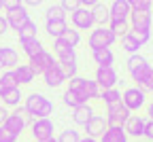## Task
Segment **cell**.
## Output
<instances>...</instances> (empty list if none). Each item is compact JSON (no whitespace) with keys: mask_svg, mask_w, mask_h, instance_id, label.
Segmentation results:
<instances>
[{"mask_svg":"<svg viewBox=\"0 0 153 142\" xmlns=\"http://www.w3.org/2000/svg\"><path fill=\"white\" fill-rule=\"evenodd\" d=\"M24 108L32 119H45L53 115V102L43 93H30L24 98Z\"/></svg>","mask_w":153,"mask_h":142,"instance_id":"obj_1","label":"cell"},{"mask_svg":"<svg viewBox=\"0 0 153 142\" xmlns=\"http://www.w3.org/2000/svg\"><path fill=\"white\" fill-rule=\"evenodd\" d=\"M32 121H34V119L26 112L24 106H17V108H13V110L9 112V117H7V121H4L2 127H7L9 132H13V134L19 138L28 125H32Z\"/></svg>","mask_w":153,"mask_h":142,"instance_id":"obj_2","label":"cell"},{"mask_svg":"<svg viewBox=\"0 0 153 142\" xmlns=\"http://www.w3.org/2000/svg\"><path fill=\"white\" fill-rule=\"evenodd\" d=\"M117 43V34H115L108 26H96L91 32H89V38H87V45L89 49H104V47H113Z\"/></svg>","mask_w":153,"mask_h":142,"instance_id":"obj_3","label":"cell"},{"mask_svg":"<svg viewBox=\"0 0 153 142\" xmlns=\"http://www.w3.org/2000/svg\"><path fill=\"white\" fill-rule=\"evenodd\" d=\"M130 78L136 83V87H140L145 93H151L153 91V66L149 62L140 64L138 68H134L132 72H128Z\"/></svg>","mask_w":153,"mask_h":142,"instance_id":"obj_4","label":"cell"},{"mask_svg":"<svg viewBox=\"0 0 153 142\" xmlns=\"http://www.w3.org/2000/svg\"><path fill=\"white\" fill-rule=\"evenodd\" d=\"M121 104L134 115V112H138L145 104H147V93L140 89V87H128L123 93H121Z\"/></svg>","mask_w":153,"mask_h":142,"instance_id":"obj_5","label":"cell"},{"mask_svg":"<svg viewBox=\"0 0 153 142\" xmlns=\"http://www.w3.org/2000/svg\"><path fill=\"white\" fill-rule=\"evenodd\" d=\"M94 81L100 85V89H113L119 83V74L115 70V66H98L94 74Z\"/></svg>","mask_w":153,"mask_h":142,"instance_id":"obj_6","label":"cell"},{"mask_svg":"<svg viewBox=\"0 0 153 142\" xmlns=\"http://www.w3.org/2000/svg\"><path fill=\"white\" fill-rule=\"evenodd\" d=\"M43 81H45V85L47 87H51V89H57V87H62L64 83H66V74H64V68H62V64L60 62H55V64H51L43 74Z\"/></svg>","mask_w":153,"mask_h":142,"instance_id":"obj_7","label":"cell"},{"mask_svg":"<svg viewBox=\"0 0 153 142\" xmlns=\"http://www.w3.org/2000/svg\"><path fill=\"white\" fill-rule=\"evenodd\" d=\"M132 112L119 102V104H113V106H106V123H108V127H123L126 125V121H128V117H130Z\"/></svg>","mask_w":153,"mask_h":142,"instance_id":"obj_8","label":"cell"},{"mask_svg":"<svg viewBox=\"0 0 153 142\" xmlns=\"http://www.w3.org/2000/svg\"><path fill=\"white\" fill-rule=\"evenodd\" d=\"M30 129H32V138H34L36 142H45V140L53 138V121H51L49 117H45V119H34L32 125H30Z\"/></svg>","mask_w":153,"mask_h":142,"instance_id":"obj_9","label":"cell"},{"mask_svg":"<svg viewBox=\"0 0 153 142\" xmlns=\"http://www.w3.org/2000/svg\"><path fill=\"white\" fill-rule=\"evenodd\" d=\"M70 24L74 30H91L96 24H94V15H91V9H76L74 13H70Z\"/></svg>","mask_w":153,"mask_h":142,"instance_id":"obj_10","label":"cell"},{"mask_svg":"<svg viewBox=\"0 0 153 142\" xmlns=\"http://www.w3.org/2000/svg\"><path fill=\"white\" fill-rule=\"evenodd\" d=\"M128 24H130L132 30H149L151 32V28H153V15H151V11H132Z\"/></svg>","mask_w":153,"mask_h":142,"instance_id":"obj_11","label":"cell"},{"mask_svg":"<svg viewBox=\"0 0 153 142\" xmlns=\"http://www.w3.org/2000/svg\"><path fill=\"white\" fill-rule=\"evenodd\" d=\"M55 62H57V59H55V57H53V53H49L47 49H45V51H41V53H36L34 57H30V59H28V64H30V68L36 72V76H38V74H43V72H45L51 64H55Z\"/></svg>","mask_w":153,"mask_h":142,"instance_id":"obj_12","label":"cell"},{"mask_svg":"<svg viewBox=\"0 0 153 142\" xmlns=\"http://www.w3.org/2000/svg\"><path fill=\"white\" fill-rule=\"evenodd\" d=\"M145 123H147V119L143 115H130L126 125H123V132L128 134V138H143L145 136Z\"/></svg>","mask_w":153,"mask_h":142,"instance_id":"obj_13","label":"cell"},{"mask_svg":"<svg viewBox=\"0 0 153 142\" xmlns=\"http://www.w3.org/2000/svg\"><path fill=\"white\" fill-rule=\"evenodd\" d=\"M106 129H108V123H106V117H104V115H96V112H94V117L85 123V132H87V136L98 138V140H100V136H102Z\"/></svg>","mask_w":153,"mask_h":142,"instance_id":"obj_14","label":"cell"},{"mask_svg":"<svg viewBox=\"0 0 153 142\" xmlns=\"http://www.w3.org/2000/svg\"><path fill=\"white\" fill-rule=\"evenodd\" d=\"M53 55L57 62H70V59H76L74 47H70L68 43H64L62 38H55L53 40Z\"/></svg>","mask_w":153,"mask_h":142,"instance_id":"obj_15","label":"cell"},{"mask_svg":"<svg viewBox=\"0 0 153 142\" xmlns=\"http://www.w3.org/2000/svg\"><path fill=\"white\" fill-rule=\"evenodd\" d=\"M28 19H30V13H28L26 7H19V9H15V11H7V24H9V28L15 30V32H19V28H22Z\"/></svg>","mask_w":153,"mask_h":142,"instance_id":"obj_16","label":"cell"},{"mask_svg":"<svg viewBox=\"0 0 153 142\" xmlns=\"http://www.w3.org/2000/svg\"><path fill=\"white\" fill-rule=\"evenodd\" d=\"M19 66V53L13 47H0V70H15Z\"/></svg>","mask_w":153,"mask_h":142,"instance_id":"obj_17","label":"cell"},{"mask_svg":"<svg viewBox=\"0 0 153 142\" xmlns=\"http://www.w3.org/2000/svg\"><path fill=\"white\" fill-rule=\"evenodd\" d=\"M0 102H2V106H7V108H17L24 102V93H22L19 87L4 89V91H0Z\"/></svg>","mask_w":153,"mask_h":142,"instance_id":"obj_18","label":"cell"},{"mask_svg":"<svg viewBox=\"0 0 153 142\" xmlns=\"http://www.w3.org/2000/svg\"><path fill=\"white\" fill-rule=\"evenodd\" d=\"M108 13H111V19H119V21H128L130 19V2L128 0H113L111 7H108Z\"/></svg>","mask_w":153,"mask_h":142,"instance_id":"obj_19","label":"cell"},{"mask_svg":"<svg viewBox=\"0 0 153 142\" xmlns=\"http://www.w3.org/2000/svg\"><path fill=\"white\" fill-rule=\"evenodd\" d=\"M94 117V108L89 106V102L87 104H81V106H76V108H72V121H74V125H81V127H85V123Z\"/></svg>","mask_w":153,"mask_h":142,"instance_id":"obj_20","label":"cell"},{"mask_svg":"<svg viewBox=\"0 0 153 142\" xmlns=\"http://www.w3.org/2000/svg\"><path fill=\"white\" fill-rule=\"evenodd\" d=\"M91 59L98 66H113L115 64V53L111 47H104V49H94L91 51Z\"/></svg>","mask_w":153,"mask_h":142,"instance_id":"obj_21","label":"cell"},{"mask_svg":"<svg viewBox=\"0 0 153 142\" xmlns=\"http://www.w3.org/2000/svg\"><path fill=\"white\" fill-rule=\"evenodd\" d=\"M13 72H15V78H17L19 85H30L32 81L36 78V72L30 68V64H19Z\"/></svg>","mask_w":153,"mask_h":142,"instance_id":"obj_22","label":"cell"},{"mask_svg":"<svg viewBox=\"0 0 153 142\" xmlns=\"http://www.w3.org/2000/svg\"><path fill=\"white\" fill-rule=\"evenodd\" d=\"M19 45H22V51H24V55H28V59H30V57H34L36 53L45 51L43 43H41L38 38H26V40H19Z\"/></svg>","mask_w":153,"mask_h":142,"instance_id":"obj_23","label":"cell"},{"mask_svg":"<svg viewBox=\"0 0 153 142\" xmlns=\"http://www.w3.org/2000/svg\"><path fill=\"white\" fill-rule=\"evenodd\" d=\"M100 142H130V138L123 132V127H108L100 136Z\"/></svg>","mask_w":153,"mask_h":142,"instance_id":"obj_24","label":"cell"},{"mask_svg":"<svg viewBox=\"0 0 153 142\" xmlns=\"http://www.w3.org/2000/svg\"><path fill=\"white\" fill-rule=\"evenodd\" d=\"M68 30V24H66V19H60V21H47L45 24V32L49 38H62V34Z\"/></svg>","mask_w":153,"mask_h":142,"instance_id":"obj_25","label":"cell"},{"mask_svg":"<svg viewBox=\"0 0 153 142\" xmlns=\"http://www.w3.org/2000/svg\"><path fill=\"white\" fill-rule=\"evenodd\" d=\"M100 95H102L100 85L96 83L94 78H85V85H83V100L85 102H89V100H100Z\"/></svg>","mask_w":153,"mask_h":142,"instance_id":"obj_26","label":"cell"},{"mask_svg":"<svg viewBox=\"0 0 153 142\" xmlns=\"http://www.w3.org/2000/svg\"><path fill=\"white\" fill-rule=\"evenodd\" d=\"M91 15H94V24L96 26H108V21H111L108 7H104V4H96L91 9Z\"/></svg>","mask_w":153,"mask_h":142,"instance_id":"obj_27","label":"cell"},{"mask_svg":"<svg viewBox=\"0 0 153 142\" xmlns=\"http://www.w3.org/2000/svg\"><path fill=\"white\" fill-rule=\"evenodd\" d=\"M140 47H143V45H140L138 40L132 36V32H130V30H128V34H123V36H121V49H123L126 53L134 55V53H138V51H140Z\"/></svg>","mask_w":153,"mask_h":142,"instance_id":"obj_28","label":"cell"},{"mask_svg":"<svg viewBox=\"0 0 153 142\" xmlns=\"http://www.w3.org/2000/svg\"><path fill=\"white\" fill-rule=\"evenodd\" d=\"M100 100L104 102V106H113V104H119L121 102V91L117 87H113V89H102V95Z\"/></svg>","mask_w":153,"mask_h":142,"instance_id":"obj_29","label":"cell"},{"mask_svg":"<svg viewBox=\"0 0 153 142\" xmlns=\"http://www.w3.org/2000/svg\"><path fill=\"white\" fill-rule=\"evenodd\" d=\"M38 28H36V21H32V19H28V21L19 28V32H17V36H19V40H26V38H38Z\"/></svg>","mask_w":153,"mask_h":142,"instance_id":"obj_30","label":"cell"},{"mask_svg":"<svg viewBox=\"0 0 153 142\" xmlns=\"http://www.w3.org/2000/svg\"><path fill=\"white\" fill-rule=\"evenodd\" d=\"M13 87H19L17 78H15V72H13V70H4L2 74H0V91L13 89Z\"/></svg>","mask_w":153,"mask_h":142,"instance_id":"obj_31","label":"cell"},{"mask_svg":"<svg viewBox=\"0 0 153 142\" xmlns=\"http://www.w3.org/2000/svg\"><path fill=\"white\" fill-rule=\"evenodd\" d=\"M66 83H68V87H66L68 91L76 93V95H79V98L83 100V85H85V78H83V76L76 74V76H72V78H68ZM83 102H85V100H83Z\"/></svg>","mask_w":153,"mask_h":142,"instance_id":"obj_32","label":"cell"},{"mask_svg":"<svg viewBox=\"0 0 153 142\" xmlns=\"http://www.w3.org/2000/svg\"><path fill=\"white\" fill-rule=\"evenodd\" d=\"M62 40H64V43H68L70 47H79L81 45V32L79 30H74V28H68L64 34H62Z\"/></svg>","mask_w":153,"mask_h":142,"instance_id":"obj_33","label":"cell"},{"mask_svg":"<svg viewBox=\"0 0 153 142\" xmlns=\"http://www.w3.org/2000/svg\"><path fill=\"white\" fill-rule=\"evenodd\" d=\"M45 19H47V21H60V19H66V11H64L60 4H53V7L47 9Z\"/></svg>","mask_w":153,"mask_h":142,"instance_id":"obj_34","label":"cell"},{"mask_svg":"<svg viewBox=\"0 0 153 142\" xmlns=\"http://www.w3.org/2000/svg\"><path fill=\"white\" fill-rule=\"evenodd\" d=\"M108 28L117 34V38H121L123 34H128L130 24H128V21H119V19H111V21H108Z\"/></svg>","mask_w":153,"mask_h":142,"instance_id":"obj_35","label":"cell"},{"mask_svg":"<svg viewBox=\"0 0 153 142\" xmlns=\"http://www.w3.org/2000/svg\"><path fill=\"white\" fill-rule=\"evenodd\" d=\"M62 102L66 104V106H70V108H76V106H81V104H87V102H83V100L76 95V93H72V91H64V95H62Z\"/></svg>","mask_w":153,"mask_h":142,"instance_id":"obj_36","label":"cell"},{"mask_svg":"<svg viewBox=\"0 0 153 142\" xmlns=\"http://www.w3.org/2000/svg\"><path fill=\"white\" fill-rule=\"evenodd\" d=\"M79 140H81V134L76 129H70V127L57 136V142H79Z\"/></svg>","mask_w":153,"mask_h":142,"instance_id":"obj_37","label":"cell"},{"mask_svg":"<svg viewBox=\"0 0 153 142\" xmlns=\"http://www.w3.org/2000/svg\"><path fill=\"white\" fill-rule=\"evenodd\" d=\"M145 62H147V59H145L140 53H134V55H130V57H128V62H126V70H128V72H132L134 68H138V66H140V64H145Z\"/></svg>","mask_w":153,"mask_h":142,"instance_id":"obj_38","label":"cell"},{"mask_svg":"<svg viewBox=\"0 0 153 142\" xmlns=\"http://www.w3.org/2000/svg\"><path fill=\"white\" fill-rule=\"evenodd\" d=\"M60 64H62V68H64L66 78L76 76V72H79V64H76V59H70V62H60Z\"/></svg>","mask_w":153,"mask_h":142,"instance_id":"obj_39","label":"cell"},{"mask_svg":"<svg viewBox=\"0 0 153 142\" xmlns=\"http://www.w3.org/2000/svg\"><path fill=\"white\" fill-rule=\"evenodd\" d=\"M128 2H130V9L132 11H151L153 9L151 0H128Z\"/></svg>","mask_w":153,"mask_h":142,"instance_id":"obj_40","label":"cell"},{"mask_svg":"<svg viewBox=\"0 0 153 142\" xmlns=\"http://www.w3.org/2000/svg\"><path fill=\"white\" fill-rule=\"evenodd\" d=\"M130 32H132V36L136 38L143 47H145V45L149 43V40H151V32H149V30H132V28H130Z\"/></svg>","mask_w":153,"mask_h":142,"instance_id":"obj_41","label":"cell"},{"mask_svg":"<svg viewBox=\"0 0 153 142\" xmlns=\"http://www.w3.org/2000/svg\"><path fill=\"white\" fill-rule=\"evenodd\" d=\"M60 7H62L66 13H74L76 9H81L83 4H81V0H62Z\"/></svg>","mask_w":153,"mask_h":142,"instance_id":"obj_42","label":"cell"},{"mask_svg":"<svg viewBox=\"0 0 153 142\" xmlns=\"http://www.w3.org/2000/svg\"><path fill=\"white\" fill-rule=\"evenodd\" d=\"M0 142H17V136L7 127H0Z\"/></svg>","mask_w":153,"mask_h":142,"instance_id":"obj_43","label":"cell"},{"mask_svg":"<svg viewBox=\"0 0 153 142\" xmlns=\"http://www.w3.org/2000/svg\"><path fill=\"white\" fill-rule=\"evenodd\" d=\"M2 7L7 11H15L19 7H24V2H22V0H2Z\"/></svg>","mask_w":153,"mask_h":142,"instance_id":"obj_44","label":"cell"},{"mask_svg":"<svg viewBox=\"0 0 153 142\" xmlns=\"http://www.w3.org/2000/svg\"><path fill=\"white\" fill-rule=\"evenodd\" d=\"M143 138L149 140V142H153V121L151 119H147V123H145V136Z\"/></svg>","mask_w":153,"mask_h":142,"instance_id":"obj_45","label":"cell"},{"mask_svg":"<svg viewBox=\"0 0 153 142\" xmlns=\"http://www.w3.org/2000/svg\"><path fill=\"white\" fill-rule=\"evenodd\" d=\"M9 112H11V110H9L7 106H2V104H0V127H2V125H4V121H7V117H9Z\"/></svg>","mask_w":153,"mask_h":142,"instance_id":"obj_46","label":"cell"},{"mask_svg":"<svg viewBox=\"0 0 153 142\" xmlns=\"http://www.w3.org/2000/svg\"><path fill=\"white\" fill-rule=\"evenodd\" d=\"M7 30H9L7 17H2V15H0V36H2V34H7Z\"/></svg>","mask_w":153,"mask_h":142,"instance_id":"obj_47","label":"cell"},{"mask_svg":"<svg viewBox=\"0 0 153 142\" xmlns=\"http://www.w3.org/2000/svg\"><path fill=\"white\" fill-rule=\"evenodd\" d=\"M81 4H83L85 9H94L96 4H100V0H81Z\"/></svg>","mask_w":153,"mask_h":142,"instance_id":"obj_48","label":"cell"},{"mask_svg":"<svg viewBox=\"0 0 153 142\" xmlns=\"http://www.w3.org/2000/svg\"><path fill=\"white\" fill-rule=\"evenodd\" d=\"M24 7H41L43 4V0H22Z\"/></svg>","mask_w":153,"mask_h":142,"instance_id":"obj_49","label":"cell"},{"mask_svg":"<svg viewBox=\"0 0 153 142\" xmlns=\"http://www.w3.org/2000/svg\"><path fill=\"white\" fill-rule=\"evenodd\" d=\"M147 119H151V121H153V100L147 104Z\"/></svg>","mask_w":153,"mask_h":142,"instance_id":"obj_50","label":"cell"},{"mask_svg":"<svg viewBox=\"0 0 153 142\" xmlns=\"http://www.w3.org/2000/svg\"><path fill=\"white\" fill-rule=\"evenodd\" d=\"M79 142H100V140H98V138H91V136H85V138L81 136V140H79Z\"/></svg>","mask_w":153,"mask_h":142,"instance_id":"obj_51","label":"cell"},{"mask_svg":"<svg viewBox=\"0 0 153 142\" xmlns=\"http://www.w3.org/2000/svg\"><path fill=\"white\" fill-rule=\"evenodd\" d=\"M45 142H57V138H49V140H45Z\"/></svg>","mask_w":153,"mask_h":142,"instance_id":"obj_52","label":"cell"},{"mask_svg":"<svg viewBox=\"0 0 153 142\" xmlns=\"http://www.w3.org/2000/svg\"><path fill=\"white\" fill-rule=\"evenodd\" d=\"M2 9H4V7H2V0H0V11H2Z\"/></svg>","mask_w":153,"mask_h":142,"instance_id":"obj_53","label":"cell"},{"mask_svg":"<svg viewBox=\"0 0 153 142\" xmlns=\"http://www.w3.org/2000/svg\"><path fill=\"white\" fill-rule=\"evenodd\" d=\"M151 2H153V0H151Z\"/></svg>","mask_w":153,"mask_h":142,"instance_id":"obj_54","label":"cell"},{"mask_svg":"<svg viewBox=\"0 0 153 142\" xmlns=\"http://www.w3.org/2000/svg\"><path fill=\"white\" fill-rule=\"evenodd\" d=\"M151 93H153V91H151Z\"/></svg>","mask_w":153,"mask_h":142,"instance_id":"obj_55","label":"cell"},{"mask_svg":"<svg viewBox=\"0 0 153 142\" xmlns=\"http://www.w3.org/2000/svg\"><path fill=\"white\" fill-rule=\"evenodd\" d=\"M34 142H36V140H34Z\"/></svg>","mask_w":153,"mask_h":142,"instance_id":"obj_56","label":"cell"}]
</instances>
